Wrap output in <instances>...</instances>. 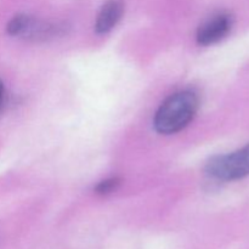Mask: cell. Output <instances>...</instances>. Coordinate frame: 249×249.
<instances>
[{"instance_id":"6da1fadb","label":"cell","mask_w":249,"mask_h":249,"mask_svg":"<svg viewBox=\"0 0 249 249\" xmlns=\"http://www.w3.org/2000/svg\"><path fill=\"white\" fill-rule=\"evenodd\" d=\"M198 104V96L191 90L172 95L156 113L153 121L156 130L164 135L180 131L196 116Z\"/></svg>"},{"instance_id":"7a4b0ae2","label":"cell","mask_w":249,"mask_h":249,"mask_svg":"<svg viewBox=\"0 0 249 249\" xmlns=\"http://www.w3.org/2000/svg\"><path fill=\"white\" fill-rule=\"evenodd\" d=\"M206 173L213 179L221 181L238 180L249 175V143L241 150L209 160Z\"/></svg>"},{"instance_id":"3957f363","label":"cell","mask_w":249,"mask_h":249,"mask_svg":"<svg viewBox=\"0 0 249 249\" xmlns=\"http://www.w3.org/2000/svg\"><path fill=\"white\" fill-rule=\"evenodd\" d=\"M232 17L229 14H219L204 22L197 31L199 45H212L225 38L232 28Z\"/></svg>"},{"instance_id":"277c9868","label":"cell","mask_w":249,"mask_h":249,"mask_svg":"<svg viewBox=\"0 0 249 249\" xmlns=\"http://www.w3.org/2000/svg\"><path fill=\"white\" fill-rule=\"evenodd\" d=\"M124 12V5L121 0H108L99 12L95 31L99 34H105L113 29Z\"/></svg>"},{"instance_id":"5b68a950","label":"cell","mask_w":249,"mask_h":249,"mask_svg":"<svg viewBox=\"0 0 249 249\" xmlns=\"http://www.w3.org/2000/svg\"><path fill=\"white\" fill-rule=\"evenodd\" d=\"M36 19L27 15H17L10 19L6 26V32L14 36H27Z\"/></svg>"},{"instance_id":"8992f818","label":"cell","mask_w":249,"mask_h":249,"mask_svg":"<svg viewBox=\"0 0 249 249\" xmlns=\"http://www.w3.org/2000/svg\"><path fill=\"white\" fill-rule=\"evenodd\" d=\"M121 185V179L119 178H111V179H106L104 181L99 182L97 186L95 187V191L99 195H108L111 192L116 191Z\"/></svg>"},{"instance_id":"52a82bcc","label":"cell","mask_w":249,"mask_h":249,"mask_svg":"<svg viewBox=\"0 0 249 249\" xmlns=\"http://www.w3.org/2000/svg\"><path fill=\"white\" fill-rule=\"evenodd\" d=\"M4 99H5V89H4V84L0 80V108L2 107V104H4Z\"/></svg>"}]
</instances>
